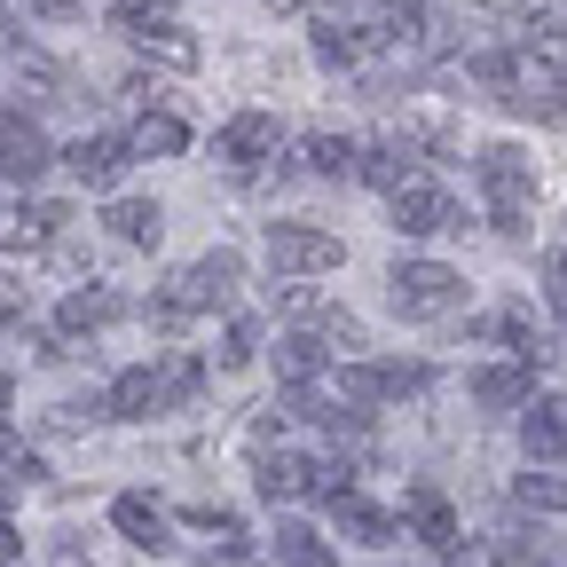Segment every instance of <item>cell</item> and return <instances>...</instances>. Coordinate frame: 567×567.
<instances>
[{"mask_svg":"<svg viewBox=\"0 0 567 567\" xmlns=\"http://www.w3.org/2000/svg\"><path fill=\"white\" fill-rule=\"evenodd\" d=\"M276 142H284V134H276V118H268V111H237L221 134H213V158H221L229 174H252V166H268V158H276Z\"/></svg>","mask_w":567,"mask_h":567,"instance_id":"cell-13","label":"cell"},{"mask_svg":"<svg viewBox=\"0 0 567 567\" xmlns=\"http://www.w3.org/2000/svg\"><path fill=\"white\" fill-rule=\"evenodd\" d=\"M63 166H71L80 189H118V174L134 166V151H126V134H80L63 151Z\"/></svg>","mask_w":567,"mask_h":567,"instance_id":"cell-15","label":"cell"},{"mask_svg":"<svg viewBox=\"0 0 567 567\" xmlns=\"http://www.w3.org/2000/svg\"><path fill=\"white\" fill-rule=\"evenodd\" d=\"M379 48H386V24L363 17V9H323L316 17V63L323 71H363Z\"/></svg>","mask_w":567,"mask_h":567,"instance_id":"cell-7","label":"cell"},{"mask_svg":"<svg viewBox=\"0 0 567 567\" xmlns=\"http://www.w3.org/2000/svg\"><path fill=\"white\" fill-rule=\"evenodd\" d=\"M9 402H17V379H9V371H0V417H9Z\"/></svg>","mask_w":567,"mask_h":567,"instance_id":"cell-36","label":"cell"},{"mask_svg":"<svg viewBox=\"0 0 567 567\" xmlns=\"http://www.w3.org/2000/svg\"><path fill=\"white\" fill-rule=\"evenodd\" d=\"M166 9H174V0H111V17H118L126 32H134V24H158Z\"/></svg>","mask_w":567,"mask_h":567,"instance_id":"cell-31","label":"cell"},{"mask_svg":"<svg viewBox=\"0 0 567 567\" xmlns=\"http://www.w3.org/2000/svg\"><path fill=\"white\" fill-rule=\"evenodd\" d=\"M386 300H394L402 323H434V316H450L465 300V276L450 260H394L386 268Z\"/></svg>","mask_w":567,"mask_h":567,"instance_id":"cell-6","label":"cell"},{"mask_svg":"<svg viewBox=\"0 0 567 567\" xmlns=\"http://www.w3.org/2000/svg\"><path fill=\"white\" fill-rule=\"evenodd\" d=\"M158 386H166V410H189V402L205 394V363H197V354H166V363H158Z\"/></svg>","mask_w":567,"mask_h":567,"instance_id":"cell-27","label":"cell"},{"mask_svg":"<svg viewBox=\"0 0 567 567\" xmlns=\"http://www.w3.org/2000/svg\"><path fill=\"white\" fill-rule=\"evenodd\" d=\"M386 213H394L402 237H450V229H465L457 197H450L442 182H425V174H410L402 189H386Z\"/></svg>","mask_w":567,"mask_h":567,"instance_id":"cell-8","label":"cell"},{"mask_svg":"<svg viewBox=\"0 0 567 567\" xmlns=\"http://www.w3.org/2000/svg\"><path fill=\"white\" fill-rule=\"evenodd\" d=\"M347 252L331 229H308V221H268V268L276 276H331Z\"/></svg>","mask_w":567,"mask_h":567,"instance_id":"cell-9","label":"cell"},{"mask_svg":"<svg viewBox=\"0 0 567 567\" xmlns=\"http://www.w3.org/2000/svg\"><path fill=\"white\" fill-rule=\"evenodd\" d=\"M260 9H276V17H292V9H316V0H260Z\"/></svg>","mask_w":567,"mask_h":567,"instance_id":"cell-35","label":"cell"},{"mask_svg":"<svg viewBox=\"0 0 567 567\" xmlns=\"http://www.w3.org/2000/svg\"><path fill=\"white\" fill-rule=\"evenodd\" d=\"M465 394H473V410H488V417H520L536 394H528V363H481L473 379H465Z\"/></svg>","mask_w":567,"mask_h":567,"instance_id":"cell-18","label":"cell"},{"mask_svg":"<svg viewBox=\"0 0 567 567\" xmlns=\"http://www.w3.org/2000/svg\"><path fill=\"white\" fill-rule=\"evenodd\" d=\"M118 551H126V544H118L111 528H95V536H87V528H48V544L32 551V567H126Z\"/></svg>","mask_w":567,"mask_h":567,"instance_id":"cell-16","label":"cell"},{"mask_svg":"<svg viewBox=\"0 0 567 567\" xmlns=\"http://www.w3.org/2000/svg\"><path fill=\"white\" fill-rule=\"evenodd\" d=\"M536 567H567V559H536Z\"/></svg>","mask_w":567,"mask_h":567,"instance_id":"cell-38","label":"cell"},{"mask_svg":"<svg viewBox=\"0 0 567 567\" xmlns=\"http://www.w3.org/2000/svg\"><path fill=\"white\" fill-rule=\"evenodd\" d=\"M63 221V205H0V252H40Z\"/></svg>","mask_w":567,"mask_h":567,"instance_id":"cell-21","label":"cell"},{"mask_svg":"<svg viewBox=\"0 0 567 567\" xmlns=\"http://www.w3.org/2000/svg\"><path fill=\"white\" fill-rule=\"evenodd\" d=\"M402 536H410V551H434V559H450V567H457L465 544H473L457 496H450L442 481H410V488H402Z\"/></svg>","mask_w":567,"mask_h":567,"instance_id":"cell-3","label":"cell"},{"mask_svg":"<svg viewBox=\"0 0 567 567\" xmlns=\"http://www.w3.org/2000/svg\"><path fill=\"white\" fill-rule=\"evenodd\" d=\"M308 174H323V182H354V174H363V151H354L347 134H308Z\"/></svg>","mask_w":567,"mask_h":567,"instance_id":"cell-26","label":"cell"},{"mask_svg":"<svg viewBox=\"0 0 567 567\" xmlns=\"http://www.w3.org/2000/svg\"><path fill=\"white\" fill-rule=\"evenodd\" d=\"M103 402H111V417H118V425H151V417H166L158 363H134V371H118V379L103 386Z\"/></svg>","mask_w":567,"mask_h":567,"instance_id":"cell-17","label":"cell"},{"mask_svg":"<svg viewBox=\"0 0 567 567\" xmlns=\"http://www.w3.org/2000/svg\"><path fill=\"white\" fill-rule=\"evenodd\" d=\"M252 354H260V323H229V331H221V354H213V371H245Z\"/></svg>","mask_w":567,"mask_h":567,"instance_id":"cell-29","label":"cell"},{"mask_svg":"<svg viewBox=\"0 0 567 567\" xmlns=\"http://www.w3.org/2000/svg\"><path fill=\"white\" fill-rule=\"evenodd\" d=\"M559 17H567V0H559Z\"/></svg>","mask_w":567,"mask_h":567,"instance_id":"cell-39","label":"cell"},{"mask_svg":"<svg viewBox=\"0 0 567 567\" xmlns=\"http://www.w3.org/2000/svg\"><path fill=\"white\" fill-rule=\"evenodd\" d=\"M323 528H331L347 551H371V559H386V551H410V536H402V505L371 496L363 481H354V488H339L331 505H323Z\"/></svg>","mask_w":567,"mask_h":567,"instance_id":"cell-2","label":"cell"},{"mask_svg":"<svg viewBox=\"0 0 567 567\" xmlns=\"http://www.w3.org/2000/svg\"><path fill=\"white\" fill-rule=\"evenodd\" d=\"M260 551H268L276 567H331V559H339V536H331L323 520H308V513H268Z\"/></svg>","mask_w":567,"mask_h":567,"instance_id":"cell-10","label":"cell"},{"mask_svg":"<svg viewBox=\"0 0 567 567\" xmlns=\"http://www.w3.org/2000/svg\"><path fill=\"white\" fill-rule=\"evenodd\" d=\"M473 182H481V197H488V221L505 229V237H520V213H528V197H536L528 151H520V142H481V151H473Z\"/></svg>","mask_w":567,"mask_h":567,"instance_id":"cell-4","label":"cell"},{"mask_svg":"<svg viewBox=\"0 0 567 567\" xmlns=\"http://www.w3.org/2000/svg\"><path fill=\"white\" fill-rule=\"evenodd\" d=\"M118 316H126V300L111 292V284H87V292H71V300L55 308V331H63V339H95V331L118 323Z\"/></svg>","mask_w":567,"mask_h":567,"instance_id":"cell-20","label":"cell"},{"mask_svg":"<svg viewBox=\"0 0 567 567\" xmlns=\"http://www.w3.org/2000/svg\"><path fill=\"white\" fill-rule=\"evenodd\" d=\"M371 371H379V402H417L425 386H434L425 363H371Z\"/></svg>","mask_w":567,"mask_h":567,"instance_id":"cell-28","label":"cell"},{"mask_svg":"<svg viewBox=\"0 0 567 567\" xmlns=\"http://www.w3.org/2000/svg\"><path fill=\"white\" fill-rule=\"evenodd\" d=\"M513 505L536 520H567V465H520L513 473Z\"/></svg>","mask_w":567,"mask_h":567,"instance_id":"cell-22","label":"cell"},{"mask_svg":"<svg viewBox=\"0 0 567 567\" xmlns=\"http://www.w3.org/2000/svg\"><path fill=\"white\" fill-rule=\"evenodd\" d=\"M126 151H134V158H182V151H189V126H182L174 111H142L134 134H126Z\"/></svg>","mask_w":567,"mask_h":567,"instance_id":"cell-24","label":"cell"},{"mask_svg":"<svg viewBox=\"0 0 567 567\" xmlns=\"http://www.w3.org/2000/svg\"><path fill=\"white\" fill-rule=\"evenodd\" d=\"M103 229H111V245H118V252H151V245H158V229H166V213H158V197H111Z\"/></svg>","mask_w":567,"mask_h":567,"instance_id":"cell-19","label":"cell"},{"mask_svg":"<svg viewBox=\"0 0 567 567\" xmlns=\"http://www.w3.org/2000/svg\"><path fill=\"white\" fill-rule=\"evenodd\" d=\"M323 363H331V354H323L316 331H284V339H276V386H316Z\"/></svg>","mask_w":567,"mask_h":567,"instance_id":"cell-23","label":"cell"},{"mask_svg":"<svg viewBox=\"0 0 567 567\" xmlns=\"http://www.w3.org/2000/svg\"><path fill=\"white\" fill-rule=\"evenodd\" d=\"M331 567H347V559H331Z\"/></svg>","mask_w":567,"mask_h":567,"instance_id":"cell-40","label":"cell"},{"mask_svg":"<svg viewBox=\"0 0 567 567\" xmlns=\"http://www.w3.org/2000/svg\"><path fill=\"white\" fill-rule=\"evenodd\" d=\"M103 528L126 544V559H182V520H174V505H166V496H151V488H118L111 496V505H103Z\"/></svg>","mask_w":567,"mask_h":567,"instance_id":"cell-1","label":"cell"},{"mask_svg":"<svg viewBox=\"0 0 567 567\" xmlns=\"http://www.w3.org/2000/svg\"><path fill=\"white\" fill-rule=\"evenodd\" d=\"M252 496L268 513H308V505H323V457L316 450H260L252 457Z\"/></svg>","mask_w":567,"mask_h":567,"instance_id":"cell-5","label":"cell"},{"mask_svg":"<svg viewBox=\"0 0 567 567\" xmlns=\"http://www.w3.org/2000/svg\"><path fill=\"white\" fill-rule=\"evenodd\" d=\"M237 276H245V260H237L229 245H213L205 260H189V268L166 276V292H174L182 308H229V300H237Z\"/></svg>","mask_w":567,"mask_h":567,"instance_id":"cell-11","label":"cell"},{"mask_svg":"<svg viewBox=\"0 0 567 567\" xmlns=\"http://www.w3.org/2000/svg\"><path fill=\"white\" fill-rule=\"evenodd\" d=\"M48 166H55L48 126L24 118V111H0V182H40Z\"/></svg>","mask_w":567,"mask_h":567,"instance_id":"cell-12","label":"cell"},{"mask_svg":"<svg viewBox=\"0 0 567 567\" xmlns=\"http://www.w3.org/2000/svg\"><path fill=\"white\" fill-rule=\"evenodd\" d=\"M24 9L48 17V24H71V17H80V0H24Z\"/></svg>","mask_w":567,"mask_h":567,"instance_id":"cell-34","label":"cell"},{"mask_svg":"<svg viewBox=\"0 0 567 567\" xmlns=\"http://www.w3.org/2000/svg\"><path fill=\"white\" fill-rule=\"evenodd\" d=\"M134 48H142V55H158V63H174V71H197V40H189V24H174V17L134 24Z\"/></svg>","mask_w":567,"mask_h":567,"instance_id":"cell-25","label":"cell"},{"mask_svg":"<svg viewBox=\"0 0 567 567\" xmlns=\"http://www.w3.org/2000/svg\"><path fill=\"white\" fill-rule=\"evenodd\" d=\"M520 457L528 465H567V394H536L520 410Z\"/></svg>","mask_w":567,"mask_h":567,"instance_id":"cell-14","label":"cell"},{"mask_svg":"<svg viewBox=\"0 0 567 567\" xmlns=\"http://www.w3.org/2000/svg\"><path fill=\"white\" fill-rule=\"evenodd\" d=\"M316 323H323V339H339V347H363V323H354L347 308H323Z\"/></svg>","mask_w":567,"mask_h":567,"instance_id":"cell-32","label":"cell"},{"mask_svg":"<svg viewBox=\"0 0 567 567\" xmlns=\"http://www.w3.org/2000/svg\"><path fill=\"white\" fill-rule=\"evenodd\" d=\"M17 9H24V0H0V24H9V17H17Z\"/></svg>","mask_w":567,"mask_h":567,"instance_id":"cell-37","label":"cell"},{"mask_svg":"<svg viewBox=\"0 0 567 567\" xmlns=\"http://www.w3.org/2000/svg\"><path fill=\"white\" fill-rule=\"evenodd\" d=\"M544 300L567 316V252H551V260H544Z\"/></svg>","mask_w":567,"mask_h":567,"instance_id":"cell-33","label":"cell"},{"mask_svg":"<svg viewBox=\"0 0 567 567\" xmlns=\"http://www.w3.org/2000/svg\"><path fill=\"white\" fill-rule=\"evenodd\" d=\"M32 559V536H24V520L17 513H0V567H24Z\"/></svg>","mask_w":567,"mask_h":567,"instance_id":"cell-30","label":"cell"}]
</instances>
